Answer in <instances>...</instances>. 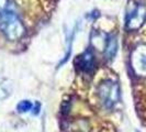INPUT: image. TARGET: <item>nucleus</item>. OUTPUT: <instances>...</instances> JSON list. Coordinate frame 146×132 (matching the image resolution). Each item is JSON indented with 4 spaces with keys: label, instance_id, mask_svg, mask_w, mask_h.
Segmentation results:
<instances>
[{
    "label": "nucleus",
    "instance_id": "1",
    "mask_svg": "<svg viewBox=\"0 0 146 132\" xmlns=\"http://www.w3.org/2000/svg\"><path fill=\"white\" fill-rule=\"evenodd\" d=\"M0 31L9 41H18L25 34V25L15 10L0 17Z\"/></svg>",
    "mask_w": 146,
    "mask_h": 132
},
{
    "label": "nucleus",
    "instance_id": "2",
    "mask_svg": "<svg viewBox=\"0 0 146 132\" xmlns=\"http://www.w3.org/2000/svg\"><path fill=\"white\" fill-rule=\"evenodd\" d=\"M97 96L103 108L108 110L114 109L121 99L120 85L111 79L102 81L97 87Z\"/></svg>",
    "mask_w": 146,
    "mask_h": 132
},
{
    "label": "nucleus",
    "instance_id": "3",
    "mask_svg": "<svg viewBox=\"0 0 146 132\" xmlns=\"http://www.w3.org/2000/svg\"><path fill=\"white\" fill-rule=\"evenodd\" d=\"M146 21V6L143 3H136L126 13L125 28L129 31H136L143 27Z\"/></svg>",
    "mask_w": 146,
    "mask_h": 132
},
{
    "label": "nucleus",
    "instance_id": "4",
    "mask_svg": "<svg viewBox=\"0 0 146 132\" xmlns=\"http://www.w3.org/2000/svg\"><path fill=\"white\" fill-rule=\"evenodd\" d=\"M131 67L137 76H146V44L137 45L131 53Z\"/></svg>",
    "mask_w": 146,
    "mask_h": 132
},
{
    "label": "nucleus",
    "instance_id": "5",
    "mask_svg": "<svg viewBox=\"0 0 146 132\" xmlns=\"http://www.w3.org/2000/svg\"><path fill=\"white\" fill-rule=\"evenodd\" d=\"M76 67L82 73H91L95 69V55L91 50H86L75 59Z\"/></svg>",
    "mask_w": 146,
    "mask_h": 132
},
{
    "label": "nucleus",
    "instance_id": "6",
    "mask_svg": "<svg viewBox=\"0 0 146 132\" xmlns=\"http://www.w3.org/2000/svg\"><path fill=\"white\" fill-rule=\"evenodd\" d=\"M117 51V40L114 35H109L108 40H107V44H106V47H104V55H106V59H112Z\"/></svg>",
    "mask_w": 146,
    "mask_h": 132
},
{
    "label": "nucleus",
    "instance_id": "7",
    "mask_svg": "<svg viewBox=\"0 0 146 132\" xmlns=\"http://www.w3.org/2000/svg\"><path fill=\"white\" fill-rule=\"evenodd\" d=\"M32 108H33V103H31L30 100H21L17 105V111L19 113L29 112L30 110H32Z\"/></svg>",
    "mask_w": 146,
    "mask_h": 132
},
{
    "label": "nucleus",
    "instance_id": "8",
    "mask_svg": "<svg viewBox=\"0 0 146 132\" xmlns=\"http://www.w3.org/2000/svg\"><path fill=\"white\" fill-rule=\"evenodd\" d=\"M12 10H15V9H13L12 2L10 0H0V17L9 11H12Z\"/></svg>",
    "mask_w": 146,
    "mask_h": 132
}]
</instances>
